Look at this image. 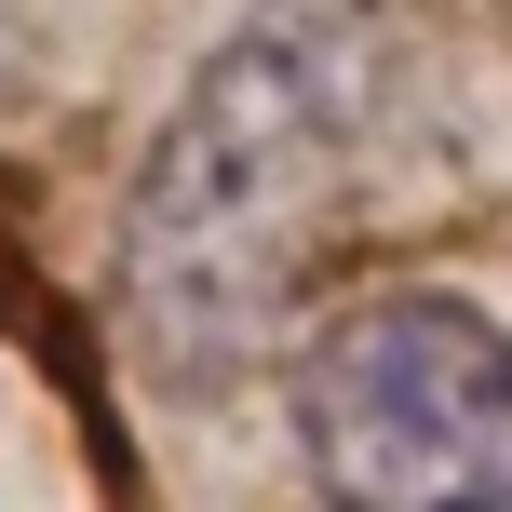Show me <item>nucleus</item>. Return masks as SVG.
<instances>
[{
    "label": "nucleus",
    "instance_id": "obj_1",
    "mask_svg": "<svg viewBox=\"0 0 512 512\" xmlns=\"http://www.w3.org/2000/svg\"><path fill=\"white\" fill-rule=\"evenodd\" d=\"M391 108L378 0H256L189 68L149 176L122 203V324L162 378L216 391L283 337L337 243Z\"/></svg>",
    "mask_w": 512,
    "mask_h": 512
},
{
    "label": "nucleus",
    "instance_id": "obj_2",
    "mask_svg": "<svg viewBox=\"0 0 512 512\" xmlns=\"http://www.w3.org/2000/svg\"><path fill=\"white\" fill-rule=\"evenodd\" d=\"M297 472L351 512H512V337L445 283L297 351Z\"/></svg>",
    "mask_w": 512,
    "mask_h": 512
}]
</instances>
